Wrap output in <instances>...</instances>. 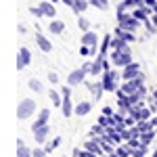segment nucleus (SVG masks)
Masks as SVG:
<instances>
[{
	"instance_id": "nucleus-37",
	"label": "nucleus",
	"mask_w": 157,
	"mask_h": 157,
	"mask_svg": "<svg viewBox=\"0 0 157 157\" xmlns=\"http://www.w3.org/2000/svg\"><path fill=\"white\" fill-rule=\"evenodd\" d=\"M151 124H153V128H157V113L153 115V117H151Z\"/></svg>"
},
{
	"instance_id": "nucleus-36",
	"label": "nucleus",
	"mask_w": 157,
	"mask_h": 157,
	"mask_svg": "<svg viewBox=\"0 0 157 157\" xmlns=\"http://www.w3.org/2000/svg\"><path fill=\"white\" fill-rule=\"evenodd\" d=\"M61 2H63V4H65V6H69V9H71L73 4H75V0H61Z\"/></svg>"
},
{
	"instance_id": "nucleus-21",
	"label": "nucleus",
	"mask_w": 157,
	"mask_h": 157,
	"mask_svg": "<svg viewBox=\"0 0 157 157\" xmlns=\"http://www.w3.org/2000/svg\"><path fill=\"white\" fill-rule=\"evenodd\" d=\"M48 98L52 101L55 107H61V105H63V94H61V90H57V88L48 90Z\"/></svg>"
},
{
	"instance_id": "nucleus-13",
	"label": "nucleus",
	"mask_w": 157,
	"mask_h": 157,
	"mask_svg": "<svg viewBox=\"0 0 157 157\" xmlns=\"http://www.w3.org/2000/svg\"><path fill=\"white\" fill-rule=\"evenodd\" d=\"M92 111V103L90 101H80L78 105H75V111H73V115H78V117H84Z\"/></svg>"
},
{
	"instance_id": "nucleus-17",
	"label": "nucleus",
	"mask_w": 157,
	"mask_h": 157,
	"mask_svg": "<svg viewBox=\"0 0 157 157\" xmlns=\"http://www.w3.org/2000/svg\"><path fill=\"white\" fill-rule=\"evenodd\" d=\"M111 40H113V36L111 34H105V38L101 40V46H98V55L107 57L109 52H111Z\"/></svg>"
},
{
	"instance_id": "nucleus-24",
	"label": "nucleus",
	"mask_w": 157,
	"mask_h": 157,
	"mask_svg": "<svg viewBox=\"0 0 157 157\" xmlns=\"http://www.w3.org/2000/svg\"><path fill=\"white\" fill-rule=\"evenodd\" d=\"M27 86H29V90H32V92H38V94H40V92H44L42 82H40V80H36V78H32V80L27 82Z\"/></svg>"
},
{
	"instance_id": "nucleus-26",
	"label": "nucleus",
	"mask_w": 157,
	"mask_h": 157,
	"mask_svg": "<svg viewBox=\"0 0 157 157\" xmlns=\"http://www.w3.org/2000/svg\"><path fill=\"white\" fill-rule=\"evenodd\" d=\"M59 145H61V136H55L52 140H48V143L44 145V149H46V153H52V151H55Z\"/></svg>"
},
{
	"instance_id": "nucleus-3",
	"label": "nucleus",
	"mask_w": 157,
	"mask_h": 157,
	"mask_svg": "<svg viewBox=\"0 0 157 157\" xmlns=\"http://www.w3.org/2000/svg\"><path fill=\"white\" fill-rule=\"evenodd\" d=\"M109 59H111V63H113V67H126V65H130L134 61L132 57V50H111L109 52Z\"/></svg>"
},
{
	"instance_id": "nucleus-31",
	"label": "nucleus",
	"mask_w": 157,
	"mask_h": 157,
	"mask_svg": "<svg viewBox=\"0 0 157 157\" xmlns=\"http://www.w3.org/2000/svg\"><path fill=\"white\" fill-rule=\"evenodd\" d=\"M145 29H147V34H155V29H157V25L153 23V21H151V19H149V21H145Z\"/></svg>"
},
{
	"instance_id": "nucleus-28",
	"label": "nucleus",
	"mask_w": 157,
	"mask_h": 157,
	"mask_svg": "<svg viewBox=\"0 0 157 157\" xmlns=\"http://www.w3.org/2000/svg\"><path fill=\"white\" fill-rule=\"evenodd\" d=\"M78 27L82 29V34H84V32H90V21H88L86 17L80 15V17H78Z\"/></svg>"
},
{
	"instance_id": "nucleus-19",
	"label": "nucleus",
	"mask_w": 157,
	"mask_h": 157,
	"mask_svg": "<svg viewBox=\"0 0 157 157\" xmlns=\"http://www.w3.org/2000/svg\"><path fill=\"white\" fill-rule=\"evenodd\" d=\"M48 29H50V34L59 36V34H63V32H65V23H63V21H59V19H52V21L48 23Z\"/></svg>"
},
{
	"instance_id": "nucleus-9",
	"label": "nucleus",
	"mask_w": 157,
	"mask_h": 157,
	"mask_svg": "<svg viewBox=\"0 0 157 157\" xmlns=\"http://www.w3.org/2000/svg\"><path fill=\"white\" fill-rule=\"evenodd\" d=\"M48 120H50V109H40V111H38V117H36V121L32 124V132H36L38 128L46 126V124H48Z\"/></svg>"
},
{
	"instance_id": "nucleus-23",
	"label": "nucleus",
	"mask_w": 157,
	"mask_h": 157,
	"mask_svg": "<svg viewBox=\"0 0 157 157\" xmlns=\"http://www.w3.org/2000/svg\"><path fill=\"white\" fill-rule=\"evenodd\" d=\"M132 151H134V149L128 145V143H121V145L115 147V153H117L120 157H130V155H132Z\"/></svg>"
},
{
	"instance_id": "nucleus-29",
	"label": "nucleus",
	"mask_w": 157,
	"mask_h": 157,
	"mask_svg": "<svg viewBox=\"0 0 157 157\" xmlns=\"http://www.w3.org/2000/svg\"><path fill=\"white\" fill-rule=\"evenodd\" d=\"M147 153H149V147L140 145V147H136V149L132 151V157H147Z\"/></svg>"
},
{
	"instance_id": "nucleus-16",
	"label": "nucleus",
	"mask_w": 157,
	"mask_h": 157,
	"mask_svg": "<svg viewBox=\"0 0 157 157\" xmlns=\"http://www.w3.org/2000/svg\"><path fill=\"white\" fill-rule=\"evenodd\" d=\"M86 88L92 92L94 101H98V98L103 97V92H105V88H103V82H88V84H86Z\"/></svg>"
},
{
	"instance_id": "nucleus-41",
	"label": "nucleus",
	"mask_w": 157,
	"mask_h": 157,
	"mask_svg": "<svg viewBox=\"0 0 157 157\" xmlns=\"http://www.w3.org/2000/svg\"><path fill=\"white\" fill-rule=\"evenodd\" d=\"M63 157H67V155H63Z\"/></svg>"
},
{
	"instance_id": "nucleus-1",
	"label": "nucleus",
	"mask_w": 157,
	"mask_h": 157,
	"mask_svg": "<svg viewBox=\"0 0 157 157\" xmlns=\"http://www.w3.org/2000/svg\"><path fill=\"white\" fill-rule=\"evenodd\" d=\"M101 82H103V88H105V92H117L121 86V73L117 71V69H109V71H105L103 75H101Z\"/></svg>"
},
{
	"instance_id": "nucleus-12",
	"label": "nucleus",
	"mask_w": 157,
	"mask_h": 157,
	"mask_svg": "<svg viewBox=\"0 0 157 157\" xmlns=\"http://www.w3.org/2000/svg\"><path fill=\"white\" fill-rule=\"evenodd\" d=\"M36 44H38V48L42 50V52H50V50H52V42H50L44 34H40V32L36 34Z\"/></svg>"
},
{
	"instance_id": "nucleus-11",
	"label": "nucleus",
	"mask_w": 157,
	"mask_h": 157,
	"mask_svg": "<svg viewBox=\"0 0 157 157\" xmlns=\"http://www.w3.org/2000/svg\"><path fill=\"white\" fill-rule=\"evenodd\" d=\"M84 149L90 151V153H97V155H103V153H105L103 147H101V143H98L97 138H92V136H88V138L84 140Z\"/></svg>"
},
{
	"instance_id": "nucleus-38",
	"label": "nucleus",
	"mask_w": 157,
	"mask_h": 157,
	"mask_svg": "<svg viewBox=\"0 0 157 157\" xmlns=\"http://www.w3.org/2000/svg\"><path fill=\"white\" fill-rule=\"evenodd\" d=\"M151 21H153V23L157 25V13H153V15H151Z\"/></svg>"
},
{
	"instance_id": "nucleus-5",
	"label": "nucleus",
	"mask_w": 157,
	"mask_h": 157,
	"mask_svg": "<svg viewBox=\"0 0 157 157\" xmlns=\"http://www.w3.org/2000/svg\"><path fill=\"white\" fill-rule=\"evenodd\" d=\"M140 73H143V71H140V65H138L136 61H132L130 65L121 67V80H136Z\"/></svg>"
},
{
	"instance_id": "nucleus-10",
	"label": "nucleus",
	"mask_w": 157,
	"mask_h": 157,
	"mask_svg": "<svg viewBox=\"0 0 157 157\" xmlns=\"http://www.w3.org/2000/svg\"><path fill=\"white\" fill-rule=\"evenodd\" d=\"M48 136H50V126L46 124V126H42V128H38L36 132H34V140H36L38 145H46L48 143Z\"/></svg>"
},
{
	"instance_id": "nucleus-4",
	"label": "nucleus",
	"mask_w": 157,
	"mask_h": 157,
	"mask_svg": "<svg viewBox=\"0 0 157 157\" xmlns=\"http://www.w3.org/2000/svg\"><path fill=\"white\" fill-rule=\"evenodd\" d=\"M117 25H120L121 29H128V32H134L136 34L138 27L143 25V21H138L132 13H121V15H117Z\"/></svg>"
},
{
	"instance_id": "nucleus-32",
	"label": "nucleus",
	"mask_w": 157,
	"mask_h": 157,
	"mask_svg": "<svg viewBox=\"0 0 157 157\" xmlns=\"http://www.w3.org/2000/svg\"><path fill=\"white\" fill-rule=\"evenodd\" d=\"M29 13H32L34 17H38V19H40V17H44V13H42L40 6H29Z\"/></svg>"
},
{
	"instance_id": "nucleus-6",
	"label": "nucleus",
	"mask_w": 157,
	"mask_h": 157,
	"mask_svg": "<svg viewBox=\"0 0 157 157\" xmlns=\"http://www.w3.org/2000/svg\"><path fill=\"white\" fill-rule=\"evenodd\" d=\"M29 63H32V52H29L27 46H21L19 52H17V69L21 71L25 67H29Z\"/></svg>"
},
{
	"instance_id": "nucleus-20",
	"label": "nucleus",
	"mask_w": 157,
	"mask_h": 157,
	"mask_svg": "<svg viewBox=\"0 0 157 157\" xmlns=\"http://www.w3.org/2000/svg\"><path fill=\"white\" fill-rule=\"evenodd\" d=\"M32 151H34V149H29L21 138L17 140V157H32Z\"/></svg>"
},
{
	"instance_id": "nucleus-39",
	"label": "nucleus",
	"mask_w": 157,
	"mask_h": 157,
	"mask_svg": "<svg viewBox=\"0 0 157 157\" xmlns=\"http://www.w3.org/2000/svg\"><path fill=\"white\" fill-rule=\"evenodd\" d=\"M98 157H111V155H109V153H103V155H98Z\"/></svg>"
},
{
	"instance_id": "nucleus-30",
	"label": "nucleus",
	"mask_w": 157,
	"mask_h": 157,
	"mask_svg": "<svg viewBox=\"0 0 157 157\" xmlns=\"http://www.w3.org/2000/svg\"><path fill=\"white\" fill-rule=\"evenodd\" d=\"M32 157H48V153H46V149L42 145H38L34 151H32Z\"/></svg>"
},
{
	"instance_id": "nucleus-15",
	"label": "nucleus",
	"mask_w": 157,
	"mask_h": 157,
	"mask_svg": "<svg viewBox=\"0 0 157 157\" xmlns=\"http://www.w3.org/2000/svg\"><path fill=\"white\" fill-rule=\"evenodd\" d=\"M113 36L121 38V40H126V42H130V44H132V42H136V40H138V38H136V34H134V32H128V29H121L120 25H117V27H115V32H113Z\"/></svg>"
},
{
	"instance_id": "nucleus-7",
	"label": "nucleus",
	"mask_w": 157,
	"mask_h": 157,
	"mask_svg": "<svg viewBox=\"0 0 157 157\" xmlns=\"http://www.w3.org/2000/svg\"><path fill=\"white\" fill-rule=\"evenodd\" d=\"M86 75H88V73H86L84 69H82V67H78V69L69 71V75H67V84H69V86L86 84Z\"/></svg>"
},
{
	"instance_id": "nucleus-27",
	"label": "nucleus",
	"mask_w": 157,
	"mask_h": 157,
	"mask_svg": "<svg viewBox=\"0 0 157 157\" xmlns=\"http://www.w3.org/2000/svg\"><path fill=\"white\" fill-rule=\"evenodd\" d=\"M90 6H94V9H98V11H107L109 0H90Z\"/></svg>"
},
{
	"instance_id": "nucleus-22",
	"label": "nucleus",
	"mask_w": 157,
	"mask_h": 157,
	"mask_svg": "<svg viewBox=\"0 0 157 157\" xmlns=\"http://www.w3.org/2000/svg\"><path fill=\"white\" fill-rule=\"evenodd\" d=\"M155 136H157V130L153 128V130H149V132H143L140 134V143L143 145H147V147H151V143L155 140Z\"/></svg>"
},
{
	"instance_id": "nucleus-33",
	"label": "nucleus",
	"mask_w": 157,
	"mask_h": 157,
	"mask_svg": "<svg viewBox=\"0 0 157 157\" xmlns=\"http://www.w3.org/2000/svg\"><path fill=\"white\" fill-rule=\"evenodd\" d=\"M48 80H50V84H55V86L59 84V75H57L55 71H50V73H48Z\"/></svg>"
},
{
	"instance_id": "nucleus-35",
	"label": "nucleus",
	"mask_w": 157,
	"mask_h": 157,
	"mask_svg": "<svg viewBox=\"0 0 157 157\" xmlns=\"http://www.w3.org/2000/svg\"><path fill=\"white\" fill-rule=\"evenodd\" d=\"M101 113H103V115H113V113H115V111H113V109H111V107H107V105H105V107H103V111H101Z\"/></svg>"
},
{
	"instance_id": "nucleus-34",
	"label": "nucleus",
	"mask_w": 157,
	"mask_h": 157,
	"mask_svg": "<svg viewBox=\"0 0 157 157\" xmlns=\"http://www.w3.org/2000/svg\"><path fill=\"white\" fill-rule=\"evenodd\" d=\"M82 69H84L86 73H90V71H92V61H86L84 65H82Z\"/></svg>"
},
{
	"instance_id": "nucleus-14",
	"label": "nucleus",
	"mask_w": 157,
	"mask_h": 157,
	"mask_svg": "<svg viewBox=\"0 0 157 157\" xmlns=\"http://www.w3.org/2000/svg\"><path fill=\"white\" fill-rule=\"evenodd\" d=\"M42 13H44V17H50V19H57V9H55V4L50 2V0H42L40 4H38Z\"/></svg>"
},
{
	"instance_id": "nucleus-40",
	"label": "nucleus",
	"mask_w": 157,
	"mask_h": 157,
	"mask_svg": "<svg viewBox=\"0 0 157 157\" xmlns=\"http://www.w3.org/2000/svg\"><path fill=\"white\" fill-rule=\"evenodd\" d=\"M50 2H52V4H57V2H61V0H50Z\"/></svg>"
},
{
	"instance_id": "nucleus-2",
	"label": "nucleus",
	"mask_w": 157,
	"mask_h": 157,
	"mask_svg": "<svg viewBox=\"0 0 157 157\" xmlns=\"http://www.w3.org/2000/svg\"><path fill=\"white\" fill-rule=\"evenodd\" d=\"M36 109H38V105H36L34 98H21V103L17 105V117L21 121L29 120V117L36 113Z\"/></svg>"
},
{
	"instance_id": "nucleus-8",
	"label": "nucleus",
	"mask_w": 157,
	"mask_h": 157,
	"mask_svg": "<svg viewBox=\"0 0 157 157\" xmlns=\"http://www.w3.org/2000/svg\"><path fill=\"white\" fill-rule=\"evenodd\" d=\"M82 44H84V46H90V48H98V46H101L98 34L92 32V29H90V32H84V34H82Z\"/></svg>"
},
{
	"instance_id": "nucleus-25",
	"label": "nucleus",
	"mask_w": 157,
	"mask_h": 157,
	"mask_svg": "<svg viewBox=\"0 0 157 157\" xmlns=\"http://www.w3.org/2000/svg\"><path fill=\"white\" fill-rule=\"evenodd\" d=\"M103 134H107V128L105 126H101V124H94L92 128H90V136H103Z\"/></svg>"
},
{
	"instance_id": "nucleus-18",
	"label": "nucleus",
	"mask_w": 157,
	"mask_h": 157,
	"mask_svg": "<svg viewBox=\"0 0 157 157\" xmlns=\"http://www.w3.org/2000/svg\"><path fill=\"white\" fill-rule=\"evenodd\" d=\"M88 6H90V0H75V4L71 6V11L80 17V15H84L88 11Z\"/></svg>"
}]
</instances>
